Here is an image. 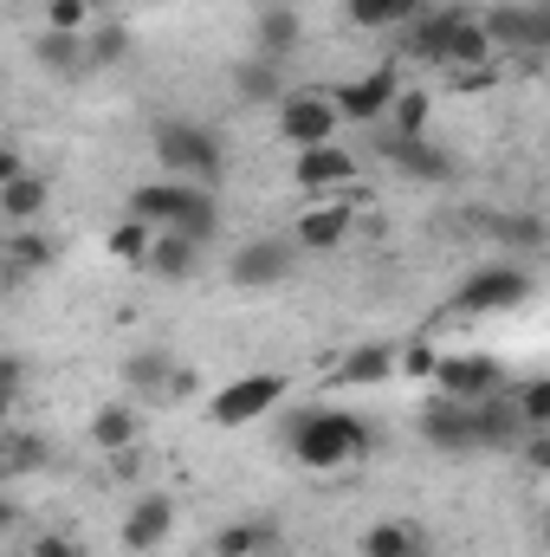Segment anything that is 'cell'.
<instances>
[{
    "label": "cell",
    "instance_id": "4fadbf2b",
    "mask_svg": "<svg viewBox=\"0 0 550 557\" xmlns=\"http://www.w3.org/2000/svg\"><path fill=\"white\" fill-rule=\"evenodd\" d=\"M168 532H175V499L168 493H142L137 506L124 512V532L117 539H124V552H155Z\"/></svg>",
    "mask_w": 550,
    "mask_h": 557
},
{
    "label": "cell",
    "instance_id": "52a82bcc",
    "mask_svg": "<svg viewBox=\"0 0 550 557\" xmlns=\"http://www.w3.org/2000/svg\"><path fill=\"white\" fill-rule=\"evenodd\" d=\"M298 240H285V234H260V240H247L234 260H227V278L240 285V292H273L285 278L298 273Z\"/></svg>",
    "mask_w": 550,
    "mask_h": 557
},
{
    "label": "cell",
    "instance_id": "5b68a950",
    "mask_svg": "<svg viewBox=\"0 0 550 557\" xmlns=\"http://www.w3.org/2000/svg\"><path fill=\"white\" fill-rule=\"evenodd\" d=\"M421 441L434 454H486V416L479 403H460V396H434L421 409Z\"/></svg>",
    "mask_w": 550,
    "mask_h": 557
},
{
    "label": "cell",
    "instance_id": "74e56055",
    "mask_svg": "<svg viewBox=\"0 0 550 557\" xmlns=\"http://www.w3.org/2000/svg\"><path fill=\"white\" fill-rule=\"evenodd\" d=\"M0 389H7V396H20V389H26V363H20L13 350H7V363H0Z\"/></svg>",
    "mask_w": 550,
    "mask_h": 557
},
{
    "label": "cell",
    "instance_id": "4dcf8cb0",
    "mask_svg": "<svg viewBox=\"0 0 550 557\" xmlns=\"http://www.w3.org/2000/svg\"><path fill=\"white\" fill-rule=\"evenodd\" d=\"M52 33H91V0H46Z\"/></svg>",
    "mask_w": 550,
    "mask_h": 557
},
{
    "label": "cell",
    "instance_id": "6da1fadb",
    "mask_svg": "<svg viewBox=\"0 0 550 557\" xmlns=\"http://www.w3.org/2000/svg\"><path fill=\"white\" fill-rule=\"evenodd\" d=\"M130 214L149 221L155 234L168 227V234H188V240H214V227H221V201H214V188L208 182H175V175H155V182H137L130 188Z\"/></svg>",
    "mask_w": 550,
    "mask_h": 557
},
{
    "label": "cell",
    "instance_id": "cb8c5ba5",
    "mask_svg": "<svg viewBox=\"0 0 550 557\" xmlns=\"http://www.w3.org/2000/svg\"><path fill=\"white\" fill-rule=\"evenodd\" d=\"M149 247H155V227H149V221H137V214H124V221L111 227V260L142 267V260H149Z\"/></svg>",
    "mask_w": 550,
    "mask_h": 557
},
{
    "label": "cell",
    "instance_id": "7a4b0ae2",
    "mask_svg": "<svg viewBox=\"0 0 550 557\" xmlns=\"http://www.w3.org/2000/svg\"><path fill=\"white\" fill-rule=\"evenodd\" d=\"M285 447H291L298 467H311V473H337V467H350V460L370 447V428H363L357 416H343V409H311V416H291Z\"/></svg>",
    "mask_w": 550,
    "mask_h": 557
},
{
    "label": "cell",
    "instance_id": "484cf974",
    "mask_svg": "<svg viewBox=\"0 0 550 557\" xmlns=\"http://www.w3.org/2000/svg\"><path fill=\"white\" fill-rule=\"evenodd\" d=\"M389 370H396V357H389L383 344H370V350H350V357H343V383H357V389L389 383Z\"/></svg>",
    "mask_w": 550,
    "mask_h": 557
},
{
    "label": "cell",
    "instance_id": "d590c367",
    "mask_svg": "<svg viewBox=\"0 0 550 557\" xmlns=\"http://www.w3.org/2000/svg\"><path fill=\"white\" fill-rule=\"evenodd\" d=\"M26 557H85V552H78V539H72V532H39Z\"/></svg>",
    "mask_w": 550,
    "mask_h": 557
},
{
    "label": "cell",
    "instance_id": "836d02e7",
    "mask_svg": "<svg viewBox=\"0 0 550 557\" xmlns=\"http://www.w3.org/2000/svg\"><path fill=\"white\" fill-rule=\"evenodd\" d=\"M499 240H512V247H545V221H532V214H512L505 227H499Z\"/></svg>",
    "mask_w": 550,
    "mask_h": 557
},
{
    "label": "cell",
    "instance_id": "277c9868",
    "mask_svg": "<svg viewBox=\"0 0 550 557\" xmlns=\"http://www.w3.org/2000/svg\"><path fill=\"white\" fill-rule=\"evenodd\" d=\"M285 376L278 370H247V376H234V383H221L214 389V403H208V421L214 428H247V421L273 416L278 403H285Z\"/></svg>",
    "mask_w": 550,
    "mask_h": 557
},
{
    "label": "cell",
    "instance_id": "8fae6325",
    "mask_svg": "<svg viewBox=\"0 0 550 557\" xmlns=\"http://www.w3.org/2000/svg\"><path fill=\"white\" fill-rule=\"evenodd\" d=\"M460 20H466V7H434V13L421 7V13L409 20V39H402L414 65H447V52H453V33H460Z\"/></svg>",
    "mask_w": 550,
    "mask_h": 557
},
{
    "label": "cell",
    "instance_id": "f546056e",
    "mask_svg": "<svg viewBox=\"0 0 550 557\" xmlns=\"http://www.w3.org/2000/svg\"><path fill=\"white\" fill-rule=\"evenodd\" d=\"M234 85H240V98H278V59H247Z\"/></svg>",
    "mask_w": 550,
    "mask_h": 557
},
{
    "label": "cell",
    "instance_id": "7402d4cb",
    "mask_svg": "<svg viewBox=\"0 0 550 557\" xmlns=\"http://www.w3.org/2000/svg\"><path fill=\"white\" fill-rule=\"evenodd\" d=\"M39 267H52V240L33 234V227H13L7 234V273L26 278V273H39Z\"/></svg>",
    "mask_w": 550,
    "mask_h": 557
},
{
    "label": "cell",
    "instance_id": "4316f807",
    "mask_svg": "<svg viewBox=\"0 0 550 557\" xmlns=\"http://www.w3.org/2000/svg\"><path fill=\"white\" fill-rule=\"evenodd\" d=\"M214 552L221 557H260V552H273V525H227L221 539H214Z\"/></svg>",
    "mask_w": 550,
    "mask_h": 557
},
{
    "label": "cell",
    "instance_id": "8d00e7d4",
    "mask_svg": "<svg viewBox=\"0 0 550 557\" xmlns=\"http://www.w3.org/2000/svg\"><path fill=\"white\" fill-rule=\"evenodd\" d=\"M453 85H460V91H492L499 72H492V65H473V72H453Z\"/></svg>",
    "mask_w": 550,
    "mask_h": 557
},
{
    "label": "cell",
    "instance_id": "3957f363",
    "mask_svg": "<svg viewBox=\"0 0 550 557\" xmlns=\"http://www.w3.org/2000/svg\"><path fill=\"white\" fill-rule=\"evenodd\" d=\"M149 143H155V169L162 175H175V182H221V169H227V143L214 137L208 124H195V117H162L155 131H149Z\"/></svg>",
    "mask_w": 550,
    "mask_h": 557
},
{
    "label": "cell",
    "instance_id": "ba28073f",
    "mask_svg": "<svg viewBox=\"0 0 550 557\" xmlns=\"http://www.w3.org/2000/svg\"><path fill=\"white\" fill-rule=\"evenodd\" d=\"M532 298V273L525 267H479V273L466 278L460 292H453V311H466V318H492V311H518Z\"/></svg>",
    "mask_w": 550,
    "mask_h": 557
},
{
    "label": "cell",
    "instance_id": "e575fe53",
    "mask_svg": "<svg viewBox=\"0 0 550 557\" xmlns=\"http://www.w3.org/2000/svg\"><path fill=\"white\" fill-rule=\"evenodd\" d=\"M512 454H518V460H525L532 473H550V428H532V434H525V441H518Z\"/></svg>",
    "mask_w": 550,
    "mask_h": 557
},
{
    "label": "cell",
    "instance_id": "e0dca14e",
    "mask_svg": "<svg viewBox=\"0 0 550 557\" xmlns=\"http://www.w3.org/2000/svg\"><path fill=\"white\" fill-rule=\"evenodd\" d=\"M39 65L46 72H59V78H85L91 72V39L85 33H39Z\"/></svg>",
    "mask_w": 550,
    "mask_h": 557
},
{
    "label": "cell",
    "instance_id": "7c38bea8",
    "mask_svg": "<svg viewBox=\"0 0 550 557\" xmlns=\"http://www.w3.org/2000/svg\"><path fill=\"white\" fill-rule=\"evenodd\" d=\"M350 175H357V156H350L343 143H324V149H298V162H291V182H298L304 195L343 188Z\"/></svg>",
    "mask_w": 550,
    "mask_h": 557
},
{
    "label": "cell",
    "instance_id": "603a6c76",
    "mask_svg": "<svg viewBox=\"0 0 550 557\" xmlns=\"http://www.w3.org/2000/svg\"><path fill=\"white\" fill-rule=\"evenodd\" d=\"M124 383H130L137 396H155V389H168V383H182V376H175V363H168L162 350H137V357L124 363Z\"/></svg>",
    "mask_w": 550,
    "mask_h": 557
},
{
    "label": "cell",
    "instance_id": "d6a6232c",
    "mask_svg": "<svg viewBox=\"0 0 550 557\" xmlns=\"http://www.w3.org/2000/svg\"><path fill=\"white\" fill-rule=\"evenodd\" d=\"M402 370H409V383H434V376H440L434 344H409V350H402Z\"/></svg>",
    "mask_w": 550,
    "mask_h": 557
},
{
    "label": "cell",
    "instance_id": "ffe728a7",
    "mask_svg": "<svg viewBox=\"0 0 550 557\" xmlns=\"http://www.w3.org/2000/svg\"><path fill=\"white\" fill-rule=\"evenodd\" d=\"M91 447H98V454H130V447H137V409H124V403L98 409V416H91Z\"/></svg>",
    "mask_w": 550,
    "mask_h": 557
},
{
    "label": "cell",
    "instance_id": "2e32d148",
    "mask_svg": "<svg viewBox=\"0 0 550 557\" xmlns=\"http://www.w3.org/2000/svg\"><path fill=\"white\" fill-rule=\"evenodd\" d=\"M52 208V182L46 175H13V182H0V214H7V227H33L39 214Z\"/></svg>",
    "mask_w": 550,
    "mask_h": 557
},
{
    "label": "cell",
    "instance_id": "d6986e66",
    "mask_svg": "<svg viewBox=\"0 0 550 557\" xmlns=\"http://www.w3.org/2000/svg\"><path fill=\"white\" fill-rule=\"evenodd\" d=\"M357 545H363V557H427L421 532H414V525H402V519H376Z\"/></svg>",
    "mask_w": 550,
    "mask_h": 557
},
{
    "label": "cell",
    "instance_id": "8992f818",
    "mask_svg": "<svg viewBox=\"0 0 550 557\" xmlns=\"http://www.w3.org/2000/svg\"><path fill=\"white\" fill-rule=\"evenodd\" d=\"M337 131H343V111L330 91H285L278 98V137L291 149H324V143H337Z\"/></svg>",
    "mask_w": 550,
    "mask_h": 557
},
{
    "label": "cell",
    "instance_id": "44dd1931",
    "mask_svg": "<svg viewBox=\"0 0 550 557\" xmlns=\"http://www.w3.org/2000/svg\"><path fill=\"white\" fill-rule=\"evenodd\" d=\"M421 7H427V0H350L343 20L363 26V33H383V26H409Z\"/></svg>",
    "mask_w": 550,
    "mask_h": 557
},
{
    "label": "cell",
    "instance_id": "f35d334b",
    "mask_svg": "<svg viewBox=\"0 0 550 557\" xmlns=\"http://www.w3.org/2000/svg\"><path fill=\"white\" fill-rule=\"evenodd\" d=\"M538 13H545V52H550V0H545V7H538Z\"/></svg>",
    "mask_w": 550,
    "mask_h": 557
},
{
    "label": "cell",
    "instance_id": "f1b7e54d",
    "mask_svg": "<svg viewBox=\"0 0 550 557\" xmlns=\"http://www.w3.org/2000/svg\"><path fill=\"white\" fill-rule=\"evenodd\" d=\"M85 39H91V65H117V59L130 52V33H124L117 20H104V26H91Z\"/></svg>",
    "mask_w": 550,
    "mask_h": 557
},
{
    "label": "cell",
    "instance_id": "9c48e42d",
    "mask_svg": "<svg viewBox=\"0 0 550 557\" xmlns=\"http://www.w3.org/2000/svg\"><path fill=\"white\" fill-rule=\"evenodd\" d=\"M330 98H337L343 124H383V117L396 111V98H402V72H396V65H376V72L350 78V85L330 91Z\"/></svg>",
    "mask_w": 550,
    "mask_h": 557
},
{
    "label": "cell",
    "instance_id": "1f68e13d",
    "mask_svg": "<svg viewBox=\"0 0 550 557\" xmlns=\"http://www.w3.org/2000/svg\"><path fill=\"white\" fill-rule=\"evenodd\" d=\"M518 409L532 428H550V376H532L525 389H518Z\"/></svg>",
    "mask_w": 550,
    "mask_h": 557
},
{
    "label": "cell",
    "instance_id": "83f0119b",
    "mask_svg": "<svg viewBox=\"0 0 550 557\" xmlns=\"http://www.w3.org/2000/svg\"><path fill=\"white\" fill-rule=\"evenodd\" d=\"M427 111H434V98H427V91H409V85H402V98H396V111H389L396 137H421V131H427Z\"/></svg>",
    "mask_w": 550,
    "mask_h": 557
},
{
    "label": "cell",
    "instance_id": "ab89813d",
    "mask_svg": "<svg viewBox=\"0 0 550 557\" xmlns=\"http://www.w3.org/2000/svg\"><path fill=\"white\" fill-rule=\"evenodd\" d=\"M545 545H550V512H545Z\"/></svg>",
    "mask_w": 550,
    "mask_h": 557
},
{
    "label": "cell",
    "instance_id": "5bb4252c",
    "mask_svg": "<svg viewBox=\"0 0 550 557\" xmlns=\"http://www.w3.org/2000/svg\"><path fill=\"white\" fill-rule=\"evenodd\" d=\"M142 273L162 278V285H188V278L201 273V240H188V234H155V247H149V260H142Z\"/></svg>",
    "mask_w": 550,
    "mask_h": 557
},
{
    "label": "cell",
    "instance_id": "ac0fdd59",
    "mask_svg": "<svg viewBox=\"0 0 550 557\" xmlns=\"http://www.w3.org/2000/svg\"><path fill=\"white\" fill-rule=\"evenodd\" d=\"M389 162H396V169H409L414 182H447V175H453V156H447V149H434L427 137H396V143H389Z\"/></svg>",
    "mask_w": 550,
    "mask_h": 557
},
{
    "label": "cell",
    "instance_id": "d4e9b609",
    "mask_svg": "<svg viewBox=\"0 0 550 557\" xmlns=\"http://www.w3.org/2000/svg\"><path fill=\"white\" fill-rule=\"evenodd\" d=\"M298 46V13L291 7H266L260 13V59H285Z\"/></svg>",
    "mask_w": 550,
    "mask_h": 557
},
{
    "label": "cell",
    "instance_id": "30bf717a",
    "mask_svg": "<svg viewBox=\"0 0 550 557\" xmlns=\"http://www.w3.org/2000/svg\"><path fill=\"white\" fill-rule=\"evenodd\" d=\"M440 396H460V403H486V396H505V363L499 357H440Z\"/></svg>",
    "mask_w": 550,
    "mask_h": 557
},
{
    "label": "cell",
    "instance_id": "9a60e30c",
    "mask_svg": "<svg viewBox=\"0 0 550 557\" xmlns=\"http://www.w3.org/2000/svg\"><path fill=\"white\" fill-rule=\"evenodd\" d=\"M291 240H298L304 253H330V247H343V240H350V208H337V201L304 208V214L291 221Z\"/></svg>",
    "mask_w": 550,
    "mask_h": 557
}]
</instances>
